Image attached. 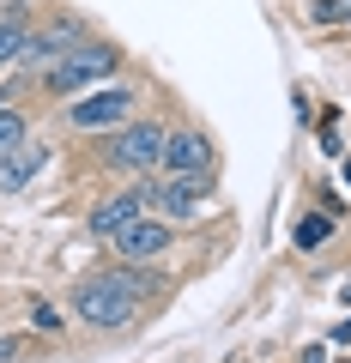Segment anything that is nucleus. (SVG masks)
Instances as JSON below:
<instances>
[{
  "label": "nucleus",
  "instance_id": "f03ea898",
  "mask_svg": "<svg viewBox=\"0 0 351 363\" xmlns=\"http://www.w3.org/2000/svg\"><path fill=\"white\" fill-rule=\"evenodd\" d=\"M116 61H121V55L109 49V43H73V49H67V55H61V61H55L43 79H49L55 97H73V91L97 85L104 73H116Z\"/></svg>",
  "mask_w": 351,
  "mask_h": 363
},
{
  "label": "nucleus",
  "instance_id": "f8f14e48",
  "mask_svg": "<svg viewBox=\"0 0 351 363\" xmlns=\"http://www.w3.org/2000/svg\"><path fill=\"white\" fill-rule=\"evenodd\" d=\"M327 236H333V218H327V212H309V218L291 230V242H297V248H321Z\"/></svg>",
  "mask_w": 351,
  "mask_h": 363
},
{
  "label": "nucleus",
  "instance_id": "2eb2a0df",
  "mask_svg": "<svg viewBox=\"0 0 351 363\" xmlns=\"http://www.w3.org/2000/svg\"><path fill=\"white\" fill-rule=\"evenodd\" d=\"M30 321H37V327H43V333H55V327H61V315H55V309H49V303H37V309H30Z\"/></svg>",
  "mask_w": 351,
  "mask_h": 363
},
{
  "label": "nucleus",
  "instance_id": "f3484780",
  "mask_svg": "<svg viewBox=\"0 0 351 363\" xmlns=\"http://www.w3.org/2000/svg\"><path fill=\"white\" fill-rule=\"evenodd\" d=\"M345 182H351V164H345Z\"/></svg>",
  "mask_w": 351,
  "mask_h": 363
},
{
  "label": "nucleus",
  "instance_id": "6e6552de",
  "mask_svg": "<svg viewBox=\"0 0 351 363\" xmlns=\"http://www.w3.org/2000/svg\"><path fill=\"white\" fill-rule=\"evenodd\" d=\"M73 43H85V37H79L73 25H49V30H30V37H25V49H18V61H25V67H43V73H49V67L61 61V55L73 49Z\"/></svg>",
  "mask_w": 351,
  "mask_h": 363
},
{
  "label": "nucleus",
  "instance_id": "ddd939ff",
  "mask_svg": "<svg viewBox=\"0 0 351 363\" xmlns=\"http://www.w3.org/2000/svg\"><path fill=\"white\" fill-rule=\"evenodd\" d=\"M18 145H25V116H18V109H0V164H6Z\"/></svg>",
  "mask_w": 351,
  "mask_h": 363
},
{
  "label": "nucleus",
  "instance_id": "dca6fc26",
  "mask_svg": "<svg viewBox=\"0 0 351 363\" xmlns=\"http://www.w3.org/2000/svg\"><path fill=\"white\" fill-rule=\"evenodd\" d=\"M13 357H18V345H13L6 333H0V363H13Z\"/></svg>",
  "mask_w": 351,
  "mask_h": 363
},
{
  "label": "nucleus",
  "instance_id": "4468645a",
  "mask_svg": "<svg viewBox=\"0 0 351 363\" xmlns=\"http://www.w3.org/2000/svg\"><path fill=\"white\" fill-rule=\"evenodd\" d=\"M315 18H321V25H345V18H351V0H315Z\"/></svg>",
  "mask_w": 351,
  "mask_h": 363
},
{
  "label": "nucleus",
  "instance_id": "7ed1b4c3",
  "mask_svg": "<svg viewBox=\"0 0 351 363\" xmlns=\"http://www.w3.org/2000/svg\"><path fill=\"white\" fill-rule=\"evenodd\" d=\"M164 133L169 128H157V121H133V128H121L109 140V157L121 169H152V164H164Z\"/></svg>",
  "mask_w": 351,
  "mask_h": 363
},
{
  "label": "nucleus",
  "instance_id": "423d86ee",
  "mask_svg": "<svg viewBox=\"0 0 351 363\" xmlns=\"http://www.w3.org/2000/svg\"><path fill=\"white\" fill-rule=\"evenodd\" d=\"M128 116H133V91L128 85H109L97 97H85V104H73V128H116Z\"/></svg>",
  "mask_w": 351,
  "mask_h": 363
},
{
  "label": "nucleus",
  "instance_id": "1a4fd4ad",
  "mask_svg": "<svg viewBox=\"0 0 351 363\" xmlns=\"http://www.w3.org/2000/svg\"><path fill=\"white\" fill-rule=\"evenodd\" d=\"M140 212H145V194H140V188H133V194H116V200H104V206L91 212V230H97V236H116V230H128Z\"/></svg>",
  "mask_w": 351,
  "mask_h": 363
},
{
  "label": "nucleus",
  "instance_id": "f257e3e1",
  "mask_svg": "<svg viewBox=\"0 0 351 363\" xmlns=\"http://www.w3.org/2000/svg\"><path fill=\"white\" fill-rule=\"evenodd\" d=\"M73 309H79L85 327H128L133 315H140V297L121 285L116 272H97V279H85V285L73 291Z\"/></svg>",
  "mask_w": 351,
  "mask_h": 363
},
{
  "label": "nucleus",
  "instance_id": "0eeeda50",
  "mask_svg": "<svg viewBox=\"0 0 351 363\" xmlns=\"http://www.w3.org/2000/svg\"><path fill=\"white\" fill-rule=\"evenodd\" d=\"M164 164H169V176H200L212 164V152H206V140L194 128H169L164 133Z\"/></svg>",
  "mask_w": 351,
  "mask_h": 363
},
{
  "label": "nucleus",
  "instance_id": "39448f33",
  "mask_svg": "<svg viewBox=\"0 0 351 363\" xmlns=\"http://www.w3.org/2000/svg\"><path fill=\"white\" fill-rule=\"evenodd\" d=\"M109 242H116V255L128 260V267H140V260H152V255L169 248V230H164V218H145V212H140V218H133L128 230H116Z\"/></svg>",
  "mask_w": 351,
  "mask_h": 363
},
{
  "label": "nucleus",
  "instance_id": "9d476101",
  "mask_svg": "<svg viewBox=\"0 0 351 363\" xmlns=\"http://www.w3.org/2000/svg\"><path fill=\"white\" fill-rule=\"evenodd\" d=\"M43 164H49V152H43V145H30V140H25V145H18L13 157H6V164H0V188H6V194H18V188H25V182L37 176Z\"/></svg>",
  "mask_w": 351,
  "mask_h": 363
},
{
  "label": "nucleus",
  "instance_id": "20e7f679",
  "mask_svg": "<svg viewBox=\"0 0 351 363\" xmlns=\"http://www.w3.org/2000/svg\"><path fill=\"white\" fill-rule=\"evenodd\" d=\"M140 194H145V206L164 212V218H194V206L206 200V182L200 176H164V182H145Z\"/></svg>",
  "mask_w": 351,
  "mask_h": 363
},
{
  "label": "nucleus",
  "instance_id": "9b49d317",
  "mask_svg": "<svg viewBox=\"0 0 351 363\" xmlns=\"http://www.w3.org/2000/svg\"><path fill=\"white\" fill-rule=\"evenodd\" d=\"M25 37H30V18H25V6H0V67H6V61H18Z\"/></svg>",
  "mask_w": 351,
  "mask_h": 363
}]
</instances>
